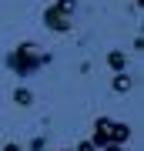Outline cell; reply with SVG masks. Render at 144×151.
Returning a JSON list of instances; mask_svg holds the SVG:
<instances>
[{"instance_id": "obj_2", "label": "cell", "mask_w": 144, "mask_h": 151, "mask_svg": "<svg viewBox=\"0 0 144 151\" xmlns=\"http://www.w3.org/2000/svg\"><path fill=\"white\" fill-rule=\"evenodd\" d=\"M131 138V128L128 124H117V121H111V118H101L94 124V141L91 145L94 148H107V145H124V141Z\"/></svg>"}, {"instance_id": "obj_9", "label": "cell", "mask_w": 144, "mask_h": 151, "mask_svg": "<svg viewBox=\"0 0 144 151\" xmlns=\"http://www.w3.org/2000/svg\"><path fill=\"white\" fill-rule=\"evenodd\" d=\"M77 151H97V148H94V145H91V141H87V145H80V148H77Z\"/></svg>"}, {"instance_id": "obj_3", "label": "cell", "mask_w": 144, "mask_h": 151, "mask_svg": "<svg viewBox=\"0 0 144 151\" xmlns=\"http://www.w3.org/2000/svg\"><path fill=\"white\" fill-rule=\"evenodd\" d=\"M77 10V0H57L54 7H47V14H44V24H47L50 30H57V34H67L70 30V17H74Z\"/></svg>"}, {"instance_id": "obj_7", "label": "cell", "mask_w": 144, "mask_h": 151, "mask_svg": "<svg viewBox=\"0 0 144 151\" xmlns=\"http://www.w3.org/2000/svg\"><path fill=\"white\" fill-rule=\"evenodd\" d=\"M30 151H44V138H34L30 141Z\"/></svg>"}, {"instance_id": "obj_5", "label": "cell", "mask_w": 144, "mask_h": 151, "mask_svg": "<svg viewBox=\"0 0 144 151\" xmlns=\"http://www.w3.org/2000/svg\"><path fill=\"white\" fill-rule=\"evenodd\" d=\"M114 91H117V94H124V91H131V77H124V74H117V77H114Z\"/></svg>"}, {"instance_id": "obj_10", "label": "cell", "mask_w": 144, "mask_h": 151, "mask_svg": "<svg viewBox=\"0 0 144 151\" xmlns=\"http://www.w3.org/2000/svg\"><path fill=\"white\" fill-rule=\"evenodd\" d=\"M4 151H20V145H7V148H4Z\"/></svg>"}, {"instance_id": "obj_8", "label": "cell", "mask_w": 144, "mask_h": 151, "mask_svg": "<svg viewBox=\"0 0 144 151\" xmlns=\"http://www.w3.org/2000/svg\"><path fill=\"white\" fill-rule=\"evenodd\" d=\"M101 151H124V145H107V148H101Z\"/></svg>"}, {"instance_id": "obj_4", "label": "cell", "mask_w": 144, "mask_h": 151, "mask_svg": "<svg viewBox=\"0 0 144 151\" xmlns=\"http://www.w3.org/2000/svg\"><path fill=\"white\" fill-rule=\"evenodd\" d=\"M107 64L114 70H124L128 67V54H124V50H111V54H107Z\"/></svg>"}, {"instance_id": "obj_1", "label": "cell", "mask_w": 144, "mask_h": 151, "mask_svg": "<svg viewBox=\"0 0 144 151\" xmlns=\"http://www.w3.org/2000/svg\"><path fill=\"white\" fill-rule=\"evenodd\" d=\"M47 60H50V57L44 54L37 44L27 40V44H20V47H17L10 57H7V64H10V70H17L20 77H27V74H37V70L47 64Z\"/></svg>"}, {"instance_id": "obj_6", "label": "cell", "mask_w": 144, "mask_h": 151, "mask_svg": "<svg viewBox=\"0 0 144 151\" xmlns=\"http://www.w3.org/2000/svg\"><path fill=\"white\" fill-rule=\"evenodd\" d=\"M14 101H17V104H30V101H34V94H30V91H24V87H17V91H14Z\"/></svg>"}, {"instance_id": "obj_11", "label": "cell", "mask_w": 144, "mask_h": 151, "mask_svg": "<svg viewBox=\"0 0 144 151\" xmlns=\"http://www.w3.org/2000/svg\"><path fill=\"white\" fill-rule=\"evenodd\" d=\"M64 151H74V148H64Z\"/></svg>"}]
</instances>
